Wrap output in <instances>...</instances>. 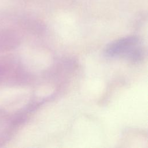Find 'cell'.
<instances>
[{
	"label": "cell",
	"instance_id": "obj_1",
	"mask_svg": "<svg viewBox=\"0 0 148 148\" xmlns=\"http://www.w3.org/2000/svg\"><path fill=\"white\" fill-rule=\"evenodd\" d=\"M138 39L135 38H128L119 40L110 44L106 49V53L109 56L126 54L135 57L139 56L140 51Z\"/></svg>",
	"mask_w": 148,
	"mask_h": 148
}]
</instances>
